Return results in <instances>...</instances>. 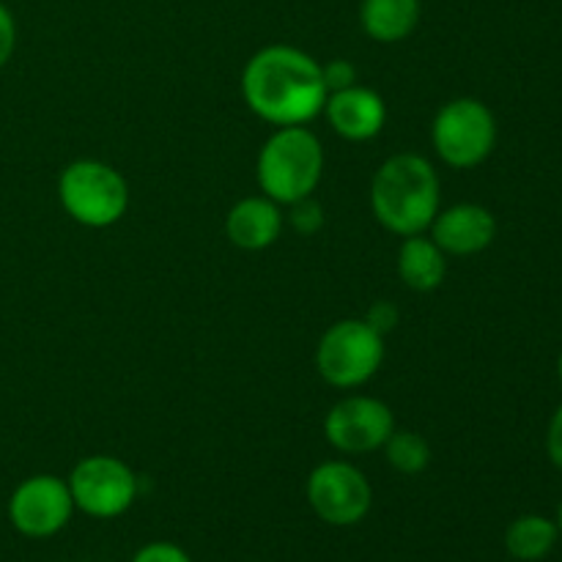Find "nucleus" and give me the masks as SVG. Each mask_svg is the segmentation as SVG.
I'll list each match as a JSON object with an SVG mask.
<instances>
[{"mask_svg": "<svg viewBox=\"0 0 562 562\" xmlns=\"http://www.w3.org/2000/svg\"><path fill=\"white\" fill-rule=\"evenodd\" d=\"M241 97L267 124L305 126L324 113L329 93L313 55L291 44H269L245 64Z\"/></svg>", "mask_w": 562, "mask_h": 562, "instance_id": "1", "label": "nucleus"}, {"mask_svg": "<svg viewBox=\"0 0 562 562\" xmlns=\"http://www.w3.org/2000/svg\"><path fill=\"white\" fill-rule=\"evenodd\" d=\"M373 217L395 236L426 234L439 212V176L420 154L384 159L371 181Z\"/></svg>", "mask_w": 562, "mask_h": 562, "instance_id": "2", "label": "nucleus"}, {"mask_svg": "<svg viewBox=\"0 0 562 562\" xmlns=\"http://www.w3.org/2000/svg\"><path fill=\"white\" fill-rule=\"evenodd\" d=\"M258 187L280 206L311 198L324 179V148L307 126H278L256 165Z\"/></svg>", "mask_w": 562, "mask_h": 562, "instance_id": "3", "label": "nucleus"}, {"mask_svg": "<svg viewBox=\"0 0 562 562\" xmlns=\"http://www.w3.org/2000/svg\"><path fill=\"white\" fill-rule=\"evenodd\" d=\"M58 201L75 223L86 228H110L130 209V184L113 165L77 159L60 173Z\"/></svg>", "mask_w": 562, "mask_h": 562, "instance_id": "4", "label": "nucleus"}, {"mask_svg": "<svg viewBox=\"0 0 562 562\" xmlns=\"http://www.w3.org/2000/svg\"><path fill=\"white\" fill-rule=\"evenodd\" d=\"M384 362V335L366 318L335 322L316 346V371L338 390H355L371 382Z\"/></svg>", "mask_w": 562, "mask_h": 562, "instance_id": "5", "label": "nucleus"}, {"mask_svg": "<svg viewBox=\"0 0 562 562\" xmlns=\"http://www.w3.org/2000/svg\"><path fill=\"white\" fill-rule=\"evenodd\" d=\"M431 140L439 159L450 168H477L497 146V119L481 99H450L434 115Z\"/></svg>", "mask_w": 562, "mask_h": 562, "instance_id": "6", "label": "nucleus"}, {"mask_svg": "<svg viewBox=\"0 0 562 562\" xmlns=\"http://www.w3.org/2000/svg\"><path fill=\"white\" fill-rule=\"evenodd\" d=\"M75 508L91 519H119L135 505L137 475L119 456H88L77 461L69 475Z\"/></svg>", "mask_w": 562, "mask_h": 562, "instance_id": "7", "label": "nucleus"}, {"mask_svg": "<svg viewBox=\"0 0 562 562\" xmlns=\"http://www.w3.org/2000/svg\"><path fill=\"white\" fill-rule=\"evenodd\" d=\"M307 503L329 527H355L371 514L373 488L360 467L349 461H324L307 475Z\"/></svg>", "mask_w": 562, "mask_h": 562, "instance_id": "8", "label": "nucleus"}, {"mask_svg": "<svg viewBox=\"0 0 562 562\" xmlns=\"http://www.w3.org/2000/svg\"><path fill=\"white\" fill-rule=\"evenodd\" d=\"M75 510V499L64 477L31 475L11 492L5 514L20 536L44 541V538L58 536L69 525Z\"/></svg>", "mask_w": 562, "mask_h": 562, "instance_id": "9", "label": "nucleus"}, {"mask_svg": "<svg viewBox=\"0 0 562 562\" xmlns=\"http://www.w3.org/2000/svg\"><path fill=\"white\" fill-rule=\"evenodd\" d=\"M393 431V409L371 395H346L324 417V437L335 450L346 456L382 450Z\"/></svg>", "mask_w": 562, "mask_h": 562, "instance_id": "10", "label": "nucleus"}, {"mask_svg": "<svg viewBox=\"0 0 562 562\" xmlns=\"http://www.w3.org/2000/svg\"><path fill=\"white\" fill-rule=\"evenodd\" d=\"M428 236L437 241L445 256H477L497 236V220L481 203H456L445 212H437Z\"/></svg>", "mask_w": 562, "mask_h": 562, "instance_id": "11", "label": "nucleus"}, {"mask_svg": "<svg viewBox=\"0 0 562 562\" xmlns=\"http://www.w3.org/2000/svg\"><path fill=\"white\" fill-rule=\"evenodd\" d=\"M324 115H327L335 135L351 143H362L373 140L384 130L387 104L373 88L357 82V86L344 88V91L329 93L327 104H324Z\"/></svg>", "mask_w": 562, "mask_h": 562, "instance_id": "12", "label": "nucleus"}, {"mask_svg": "<svg viewBox=\"0 0 562 562\" xmlns=\"http://www.w3.org/2000/svg\"><path fill=\"white\" fill-rule=\"evenodd\" d=\"M283 209L267 195H250L234 203L225 217V236L239 250L258 252L272 247L283 234Z\"/></svg>", "mask_w": 562, "mask_h": 562, "instance_id": "13", "label": "nucleus"}, {"mask_svg": "<svg viewBox=\"0 0 562 562\" xmlns=\"http://www.w3.org/2000/svg\"><path fill=\"white\" fill-rule=\"evenodd\" d=\"M420 0H362L360 25L379 44L404 42L420 22Z\"/></svg>", "mask_w": 562, "mask_h": 562, "instance_id": "14", "label": "nucleus"}, {"mask_svg": "<svg viewBox=\"0 0 562 562\" xmlns=\"http://www.w3.org/2000/svg\"><path fill=\"white\" fill-rule=\"evenodd\" d=\"M398 274L406 289L428 294L442 285L445 274H448V258L431 236H404V245L398 250Z\"/></svg>", "mask_w": 562, "mask_h": 562, "instance_id": "15", "label": "nucleus"}, {"mask_svg": "<svg viewBox=\"0 0 562 562\" xmlns=\"http://www.w3.org/2000/svg\"><path fill=\"white\" fill-rule=\"evenodd\" d=\"M558 538V521L541 514H525L510 521L508 530H505V549L514 560L538 562L552 552Z\"/></svg>", "mask_w": 562, "mask_h": 562, "instance_id": "16", "label": "nucleus"}, {"mask_svg": "<svg viewBox=\"0 0 562 562\" xmlns=\"http://www.w3.org/2000/svg\"><path fill=\"white\" fill-rule=\"evenodd\" d=\"M382 450L387 464L401 475H420L431 464V445L417 431H398L395 428Z\"/></svg>", "mask_w": 562, "mask_h": 562, "instance_id": "17", "label": "nucleus"}, {"mask_svg": "<svg viewBox=\"0 0 562 562\" xmlns=\"http://www.w3.org/2000/svg\"><path fill=\"white\" fill-rule=\"evenodd\" d=\"M324 206L316 198H302V201L291 203L289 206V223L296 234L302 236H316L324 228Z\"/></svg>", "mask_w": 562, "mask_h": 562, "instance_id": "18", "label": "nucleus"}, {"mask_svg": "<svg viewBox=\"0 0 562 562\" xmlns=\"http://www.w3.org/2000/svg\"><path fill=\"white\" fill-rule=\"evenodd\" d=\"M322 75H324V86H327V93L357 86V66L346 58H333L327 60V64H322Z\"/></svg>", "mask_w": 562, "mask_h": 562, "instance_id": "19", "label": "nucleus"}, {"mask_svg": "<svg viewBox=\"0 0 562 562\" xmlns=\"http://www.w3.org/2000/svg\"><path fill=\"white\" fill-rule=\"evenodd\" d=\"M132 562H192V558L184 552V549L176 547V543L154 541L137 549Z\"/></svg>", "mask_w": 562, "mask_h": 562, "instance_id": "20", "label": "nucleus"}, {"mask_svg": "<svg viewBox=\"0 0 562 562\" xmlns=\"http://www.w3.org/2000/svg\"><path fill=\"white\" fill-rule=\"evenodd\" d=\"M362 318H366L368 327L376 329L379 335H387V333H393L395 327H398L401 311L393 305V302L379 300V302H373L371 307H368V313Z\"/></svg>", "mask_w": 562, "mask_h": 562, "instance_id": "21", "label": "nucleus"}, {"mask_svg": "<svg viewBox=\"0 0 562 562\" xmlns=\"http://www.w3.org/2000/svg\"><path fill=\"white\" fill-rule=\"evenodd\" d=\"M16 49V20L9 5L0 3V69L11 60Z\"/></svg>", "mask_w": 562, "mask_h": 562, "instance_id": "22", "label": "nucleus"}, {"mask_svg": "<svg viewBox=\"0 0 562 562\" xmlns=\"http://www.w3.org/2000/svg\"><path fill=\"white\" fill-rule=\"evenodd\" d=\"M547 453H549V461H552V464L562 472V404L558 406V412L552 415V423H549Z\"/></svg>", "mask_w": 562, "mask_h": 562, "instance_id": "23", "label": "nucleus"}, {"mask_svg": "<svg viewBox=\"0 0 562 562\" xmlns=\"http://www.w3.org/2000/svg\"><path fill=\"white\" fill-rule=\"evenodd\" d=\"M558 379H560V384H562V351H560V357H558Z\"/></svg>", "mask_w": 562, "mask_h": 562, "instance_id": "24", "label": "nucleus"}, {"mask_svg": "<svg viewBox=\"0 0 562 562\" xmlns=\"http://www.w3.org/2000/svg\"><path fill=\"white\" fill-rule=\"evenodd\" d=\"M558 530H560V536H562V503H560V508H558Z\"/></svg>", "mask_w": 562, "mask_h": 562, "instance_id": "25", "label": "nucleus"}]
</instances>
